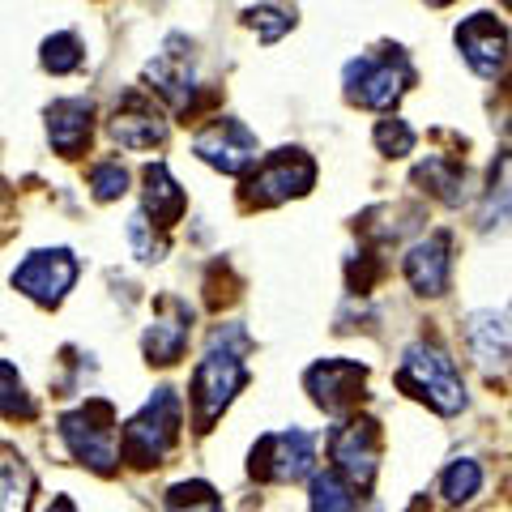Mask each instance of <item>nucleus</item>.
Here are the masks:
<instances>
[{
	"mask_svg": "<svg viewBox=\"0 0 512 512\" xmlns=\"http://www.w3.org/2000/svg\"><path fill=\"white\" fill-rule=\"evenodd\" d=\"M448 252H453V235L448 231L427 235L406 252V278L419 295H444L448 269H453V256Z\"/></svg>",
	"mask_w": 512,
	"mask_h": 512,
	"instance_id": "obj_15",
	"label": "nucleus"
},
{
	"mask_svg": "<svg viewBox=\"0 0 512 512\" xmlns=\"http://www.w3.org/2000/svg\"><path fill=\"white\" fill-rule=\"evenodd\" d=\"M30 495H35V474L22 461H9L0 470V512H30Z\"/></svg>",
	"mask_w": 512,
	"mask_h": 512,
	"instance_id": "obj_24",
	"label": "nucleus"
},
{
	"mask_svg": "<svg viewBox=\"0 0 512 512\" xmlns=\"http://www.w3.org/2000/svg\"><path fill=\"white\" fill-rule=\"evenodd\" d=\"M167 512H222L210 483H180L167 495Z\"/></svg>",
	"mask_w": 512,
	"mask_h": 512,
	"instance_id": "obj_28",
	"label": "nucleus"
},
{
	"mask_svg": "<svg viewBox=\"0 0 512 512\" xmlns=\"http://www.w3.org/2000/svg\"><path fill=\"white\" fill-rule=\"evenodd\" d=\"M376 146H380V154H389V158H406L410 150H414V141H419V137H414V128L406 124V120H380L376 124Z\"/></svg>",
	"mask_w": 512,
	"mask_h": 512,
	"instance_id": "obj_29",
	"label": "nucleus"
},
{
	"mask_svg": "<svg viewBox=\"0 0 512 512\" xmlns=\"http://www.w3.org/2000/svg\"><path fill=\"white\" fill-rule=\"evenodd\" d=\"M146 218H154L158 227H175L184 218V188L171 180L167 163L146 167Z\"/></svg>",
	"mask_w": 512,
	"mask_h": 512,
	"instance_id": "obj_18",
	"label": "nucleus"
},
{
	"mask_svg": "<svg viewBox=\"0 0 512 512\" xmlns=\"http://www.w3.org/2000/svg\"><path fill=\"white\" fill-rule=\"evenodd\" d=\"M414 180L427 184V192H436L444 205H457L466 197V167H457L453 158H444V154L423 158V163L414 167Z\"/></svg>",
	"mask_w": 512,
	"mask_h": 512,
	"instance_id": "obj_20",
	"label": "nucleus"
},
{
	"mask_svg": "<svg viewBox=\"0 0 512 512\" xmlns=\"http://www.w3.org/2000/svg\"><path fill=\"white\" fill-rule=\"evenodd\" d=\"M350 508H355V487L338 470L312 478V512H350Z\"/></svg>",
	"mask_w": 512,
	"mask_h": 512,
	"instance_id": "obj_22",
	"label": "nucleus"
},
{
	"mask_svg": "<svg viewBox=\"0 0 512 512\" xmlns=\"http://www.w3.org/2000/svg\"><path fill=\"white\" fill-rule=\"evenodd\" d=\"M180 440V393L158 389L133 419L124 423V457L133 466H158Z\"/></svg>",
	"mask_w": 512,
	"mask_h": 512,
	"instance_id": "obj_3",
	"label": "nucleus"
},
{
	"mask_svg": "<svg viewBox=\"0 0 512 512\" xmlns=\"http://www.w3.org/2000/svg\"><path fill=\"white\" fill-rule=\"evenodd\" d=\"M342 82H346L350 103L380 111V107H393L410 90L414 69H410V60L397 52V47H389L384 56H359V60H350L346 73H342Z\"/></svg>",
	"mask_w": 512,
	"mask_h": 512,
	"instance_id": "obj_5",
	"label": "nucleus"
},
{
	"mask_svg": "<svg viewBox=\"0 0 512 512\" xmlns=\"http://www.w3.org/2000/svg\"><path fill=\"white\" fill-rule=\"evenodd\" d=\"M47 512H77V508H73V500H64V495H56L52 508H47Z\"/></svg>",
	"mask_w": 512,
	"mask_h": 512,
	"instance_id": "obj_31",
	"label": "nucleus"
},
{
	"mask_svg": "<svg viewBox=\"0 0 512 512\" xmlns=\"http://www.w3.org/2000/svg\"><path fill=\"white\" fill-rule=\"evenodd\" d=\"M457 47L466 56L470 69L483 77V82H500L504 64H508V30L495 13H470L466 22L457 26Z\"/></svg>",
	"mask_w": 512,
	"mask_h": 512,
	"instance_id": "obj_9",
	"label": "nucleus"
},
{
	"mask_svg": "<svg viewBox=\"0 0 512 512\" xmlns=\"http://www.w3.org/2000/svg\"><path fill=\"white\" fill-rule=\"evenodd\" d=\"M244 350L248 338L239 325L214 329L210 350L192 372V406H197V427L210 431L214 419L235 402V393L248 384V367H244Z\"/></svg>",
	"mask_w": 512,
	"mask_h": 512,
	"instance_id": "obj_1",
	"label": "nucleus"
},
{
	"mask_svg": "<svg viewBox=\"0 0 512 512\" xmlns=\"http://www.w3.org/2000/svg\"><path fill=\"white\" fill-rule=\"evenodd\" d=\"M107 133H111V141H120L124 150H154L167 141V124L141 94H128L116 107V116H111Z\"/></svg>",
	"mask_w": 512,
	"mask_h": 512,
	"instance_id": "obj_14",
	"label": "nucleus"
},
{
	"mask_svg": "<svg viewBox=\"0 0 512 512\" xmlns=\"http://www.w3.org/2000/svg\"><path fill=\"white\" fill-rule=\"evenodd\" d=\"M397 389H406L410 397L427 402L436 414H457L466 406V384H461L453 359L431 342L406 346L402 367H397Z\"/></svg>",
	"mask_w": 512,
	"mask_h": 512,
	"instance_id": "obj_2",
	"label": "nucleus"
},
{
	"mask_svg": "<svg viewBox=\"0 0 512 512\" xmlns=\"http://www.w3.org/2000/svg\"><path fill=\"white\" fill-rule=\"evenodd\" d=\"M0 414L5 419H35V397L26 393L18 367L9 359H0Z\"/></svg>",
	"mask_w": 512,
	"mask_h": 512,
	"instance_id": "obj_23",
	"label": "nucleus"
},
{
	"mask_svg": "<svg viewBox=\"0 0 512 512\" xmlns=\"http://www.w3.org/2000/svg\"><path fill=\"white\" fill-rule=\"evenodd\" d=\"M312 184H316L312 158L303 150H278V154H269L248 180V201L252 205H282L291 197H303Z\"/></svg>",
	"mask_w": 512,
	"mask_h": 512,
	"instance_id": "obj_8",
	"label": "nucleus"
},
{
	"mask_svg": "<svg viewBox=\"0 0 512 512\" xmlns=\"http://www.w3.org/2000/svg\"><path fill=\"white\" fill-rule=\"evenodd\" d=\"M77 256L69 248H43V252H30L26 261L13 269V286L35 299L39 308H56V303L69 295V286L77 282Z\"/></svg>",
	"mask_w": 512,
	"mask_h": 512,
	"instance_id": "obj_7",
	"label": "nucleus"
},
{
	"mask_svg": "<svg viewBox=\"0 0 512 512\" xmlns=\"http://www.w3.org/2000/svg\"><path fill=\"white\" fill-rule=\"evenodd\" d=\"M60 440L69 444L77 461H86L90 470L111 474L120 461V431H116V410L111 402H86L69 410L60 419Z\"/></svg>",
	"mask_w": 512,
	"mask_h": 512,
	"instance_id": "obj_4",
	"label": "nucleus"
},
{
	"mask_svg": "<svg viewBox=\"0 0 512 512\" xmlns=\"http://www.w3.org/2000/svg\"><path fill=\"white\" fill-rule=\"evenodd\" d=\"M146 82L150 90H158L175 111H192V99H197V69H192V47L171 35L167 47L146 64Z\"/></svg>",
	"mask_w": 512,
	"mask_h": 512,
	"instance_id": "obj_12",
	"label": "nucleus"
},
{
	"mask_svg": "<svg viewBox=\"0 0 512 512\" xmlns=\"http://www.w3.org/2000/svg\"><path fill=\"white\" fill-rule=\"evenodd\" d=\"M316 466V436L303 427L291 431H269L252 448V478L261 483H299Z\"/></svg>",
	"mask_w": 512,
	"mask_h": 512,
	"instance_id": "obj_6",
	"label": "nucleus"
},
{
	"mask_svg": "<svg viewBox=\"0 0 512 512\" xmlns=\"http://www.w3.org/2000/svg\"><path fill=\"white\" fill-rule=\"evenodd\" d=\"M248 18V26L261 35V43H278L286 30L295 26V9H278V5H256V9H248L244 13Z\"/></svg>",
	"mask_w": 512,
	"mask_h": 512,
	"instance_id": "obj_27",
	"label": "nucleus"
},
{
	"mask_svg": "<svg viewBox=\"0 0 512 512\" xmlns=\"http://www.w3.org/2000/svg\"><path fill=\"white\" fill-rule=\"evenodd\" d=\"M192 150H197L201 163H210L222 175H244L256 158H261L256 137L239 120H214L210 128H201L197 141H192Z\"/></svg>",
	"mask_w": 512,
	"mask_h": 512,
	"instance_id": "obj_10",
	"label": "nucleus"
},
{
	"mask_svg": "<svg viewBox=\"0 0 512 512\" xmlns=\"http://www.w3.org/2000/svg\"><path fill=\"white\" fill-rule=\"evenodd\" d=\"M90 188H94V201H116L128 192V171L120 163H99L90 171Z\"/></svg>",
	"mask_w": 512,
	"mask_h": 512,
	"instance_id": "obj_30",
	"label": "nucleus"
},
{
	"mask_svg": "<svg viewBox=\"0 0 512 512\" xmlns=\"http://www.w3.org/2000/svg\"><path fill=\"white\" fill-rule=\"evenodd\" d=\"M82 39L73 35V30H60V35H52L43 43V69L47 73H73V69H82Z\"/></svg>",
	"mask_w": 512,
	"mask_h": 512,
	"instance_id": "obj_25",
	"label": "nucleus"
},
{
	"mask_svg": "<svg viewBox=\"0 0 512 512\" xmlns=\"http://www.w3.org/2000/svg\"><path fill=\"white\" fill-rule=\"evenodd\" d=\"M90 120H94V103L90 99H56L47 107V137H52V146L73 158L86 150L90 141Z\"/></svg>",
	"mask_w": 512,
	"mask_h": 512,
	"instance_id": "obj_17",
	"label": "nucleus"
},
{
	"mask_svg": "<svg viewBox=\"0 0 512 512\" xmlns=\"http://www.w3.org/2000/svg\"><path fill=\"white\" fill-rule=\"evenodd\" d=\"M410 512H419V508H410Z\"/></svg>",
	"mask_w": 512,
	"mask_h": 512,
	"instance_id": "obj_32",
	"label": "nucleus"
},
{
	"mask_svg": "<svg viewBox=\"0 0 512 512\" xmlns=\"http://www.w3.org/2000/svg\"><path fill=\"white\" fill-rule=\"evenodd\" d=\"M333 461L346 483L367 487L376 478V461H380V427L372 419H350L333 431Z\"/></svg>",
	"mask_w": 512,
	"mask_h": 512,
	"instance_id": "obj_13",
	"label": "nucleus"
},
{
	"mask_svg": "<svg viewBox=\"0 0 512 512\" xmlns=\"http://www.w3.org/2000/svg\"><path fill=\"white\" fill-rule=\"evenodd\" d=\"M128 244H133V256H137V261H146V265H154V261H163V256H167V239H163V231H154V222L141 214V210L128 218Z\"/></svg>",
	"mask_w": 512,
	"mask_h": 512,
	"instance_id": "obj_26",
	"label": "nucleus"
},
{
	"mask_svg": "<svg viewBox=\"0 0 512 512\" xmlns=\"http://www.w3.org/2000/svg\"><path fill=\"white\" fill-rule=\"evenodd\" d=\"M188 329H192V312H188V303H180V299H163V308L154 312L150 329H146V338H141V346H146V359H150V363L171 367L175 359L184 355V346H188Z\"/></svg>",
	"mask_w": 512,
	"mask_h": 512,
	"instance_id": "obj_16",
	"label": "nucleus"
},
{
	"mask_svg": "<svg viewBox=\"0 0 512 512\" xmlns=\"http://www.w3.org/2000/svg\"><path fill=\"white\" fill-rule=\"evenodd\" d=\"M363 380H367V367L355 363V359H320V363L308 367L303 389L312 393V402L320 410L346 414L363 397Z\"/></svg>",
	"mask_w": 512,
	"mask_h": 512,
	"instance_id": "obj_11",
	"label": "nucleus"
},
{
	"mask_svg": "<svg viewBox=\"0 0 512 512\" xmlns=\"http://www.w3.org/2000/svg\"><path fill=\"white\" fill-rule=\"evenodd\" d=\"M478 487H483V466H478L474 457H457L453 466L444 470V478H440V495H444L448 504H466V500H474Z\"/></svg>",
	"mask_w": 512,
	"mask_h": 512,
	"instance_id": "obj_21",
	"label": "nucleus"
},
{
	"mask_svg": "<svg viewBox=\"0 0 512 512\" xmlns=\"http://www.w3.org/2000/svg\"><path fill=\"white\" fill-rule=\"evenodd\" d=\"M466 338L487 367H504L508 359V316L504 312H474L466 325Z\"/></svg>",
	"mask_w": 512,
	"mask_h": 512,
	"instance_id": "obj_19",
	"label": "nucleus"
}]
</instances>
